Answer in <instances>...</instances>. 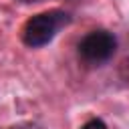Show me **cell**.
Segmentation results:
<instances>
[{
	"instance_id": "obj_1",
	"label": "cell",
	"mask_w": 129,
	"mask_h": 129,
	"mask_svg": "<svg viewBox=\"0 0 129 129\" xmlns=\"http://www.w3.org/2000/svg\"><path fill=\"white\" fill-rule=\"evenodd\" d=\"M73 22V14L62 8H48L26 18L20 30V40L28 48H42L50 44L56 34Z\"/></svg>"
},
{
	"instance_id": "obj_2",
	"label": "cell",
	"mask_w": 129,
	"mask_h": 129,
	"mask_svg": "<svg viewBox=\"0 0 129 129\" xmlns=\"http://www.w3.org/2000/svg\"><path fill=\"white\" fill-rule=\"evenodd\" d=\"M119 48L117 36L107 28H93L77 42V56L85 67H103L107 64Z\"/></svg>"
},
{
	"instance_id": "obj_3",
	"label": "cell",
	"mask_w": 129,
	"mask_h": 129,
	"mask_svg": "<svg viewBox=\"0 0 129 129\" xmlns=\"http://www.w3.org/2000/svg\"><path fill=\"white\" fill-rule=\"evenodd\" d=\"M81 129H109V125H107L103 119H99V117H93V119L85 121V123L81 125Z\"/></svg>"
},
{
	"instance_id": "obj_4",
	"label": "cell",
	"mask_w": 129,
	"mask_h": 129,
	"mask_svg": "<svg viewBox=\"0 0 129 129\" xmlns=\"http://www.w3.org/2000/svg\"><path fill=\"white\" fill-rule=\"evenodd\" d=\"M8 129H24V127H20V125H12V127H8Z\"/></svg>"
}]
</instances>
